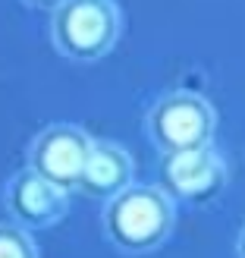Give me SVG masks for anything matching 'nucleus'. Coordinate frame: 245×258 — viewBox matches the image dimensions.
<instances>
[{
    "mask_svg": "<svg viewBox=\"0 0 245 258\" xmlns=\"http://www.w3.org/2000/svg\"><path fill=\"white\" fill-rule=\"evenodd\" d=\"M123 32V16L113 0H66L50 16V41L72 63H95L110 54Z\"/></svg>",
    "mask_w": 245,
    "mask_h": 258,
    "instance_id": "nucleus-2",
    "label": "nucleus"
},
{
    "mask_svg": "<svg viewBox=\"0 0 245 258\" xmlns=\"http://www.w3.org/2000/svg\"><path fill=\"white\" fill-rule=\"evenodd\" d=\"M101 227H104L107 242L123 255L157 252L176 230L173 196L160 186L132 183L120 196L104 202Z\"/></svg>",
    "mask_w": 245,
    "mask_h": 258,
    "instance_id": "nucleus-1",
    "label": "nucleus"
},
{
    "mask_svg": "<svg viewBox=\"0 0 245 258\" xmlns=\"http://www.w3.org/2000/svg\"><path fill=\"white\" fill-rule=\"evenodd\" d=\"M29 7H35V10H47V13H54V10H60L66 0H25Z\"/></svg>",
    "mask_w": 245,
    "mask_h": 258,
    "instance_id": "nucleus-9",
    "label": "nucleus"
},
{
    "mask_svg": "<svg viewBox=\"0 0 245 258\" xmlns=\"http://www.w3.org/2000/svg\"><path fill=\"white\" fill-rule=\"evenodd\" d=\"M4 208L10 214V224L22 230H47L60 224L69 211V192L44 176H38L32 167L13 173L4 186Z\"/></svg>",
    "mask_w": 245,
    "mask_h": 258,
    "instance_id": "nucleus-5",
    "label": "nucleus"
},
{
    "mask_svg": "<svg viewBox=\"0 0 245 258\" xmlns=\"http://www.w3.org/2000/svg\"><path fill=\"white\" fill-rule=\"evenodd\" d=\"M132 176H135L132 154L110 139H95L79 179V192L88 199L110 202L113 196H120L123 189L132 186Z\"/></svg>",
    "mask_w": 245,
    "mask_h": 258,
    "instance_id": "nucleus-7",
    "label": "nucleus"
},
{
    "mask_svg": "<svg viewBox=\"0 0 245 258\" xmlns=\"http://www.w3.org/2000/svg\"><path fill=\"white\" fill-rule=\"evenodd\" d=\"M0 258H38V246L29 230L16 224H0Z\"/></svg>",
    "mask_w": 245,
    "mask_h": 258,
    "instance_id": "nucleus-8",
    "label": "nucleus"
},
{
    "mask_svg": "<svg viewBox=\"0 0 245 258\" xmlns=\"http://www.w3.org/2000/svg\"><path fill=\"white\" fill-rule=\"evenodd\" d=\"M92 145H95V139L82 126L54 123L32 139L29 167L38 176H44L47 183L72 192V189H79V179H82Z\"/></svg>",
    "mask_w": 245,
    "mask_h": 258,
    "instance_id": "nucleus-4",
    "label": "nucleus"
},
{
    "mask_svg": "<svg viewBox=\"0 0 245 258\" xmlns=\"http://www.w3.org/2000/svg\"><path fill=\"white\" fill-rule=\"evenodd\" d=\"M236 258H245V227L239 230V239H236Z\"/></svg>",
    "mask_w": 245,
    "mask_h": 258,
    "instance_id": "nucleus-10",
    "label": "nucleus"
},
{
    "mask_svg": "<svg viewBox=\"0 0 245 258\" xmlns=\"http://www.w3.org/2000/svg\"><path fill=\"white\" fill-rule=\"evenodd\" d=\"M217 133L214 107L195 92H170L145 113V136L160 154L208 148Z\"/></svg>",
    "mask_w": 245,
    "mask_h": 258,
    "instance_id": "nucleus-3",
    "label": "nucleus"
},
{
    "mask_svg": "<svg viewBox=\"0 0 245 258\" xmlns=\"http://www.w3.org/2000/svg\"><path fill=\"white\" fill-rule=\"evenodd\" d=\"M160 176H164V189L170 196H179L192 205H208L211 199L220 196L226 183V161L214 151V145L176 151V154H164Z\"/></svg>",
    "mask_w": 245,
    "mask_h": 258,
    "instance_id": "nucleus-6",
    "label": "nucleus"
}]
</instances>
